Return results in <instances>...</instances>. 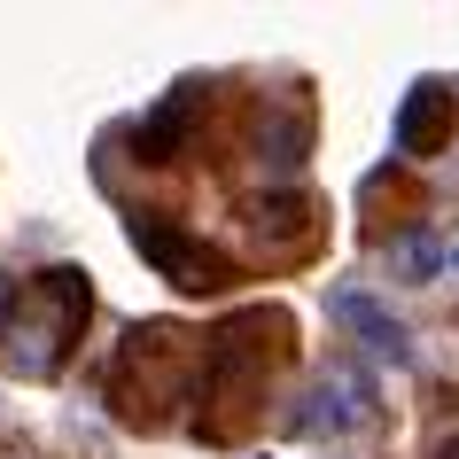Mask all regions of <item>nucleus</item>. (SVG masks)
I'll return each mask as SVG.
<instances>
[{
    "label": "nucleus",
    "instance_id": "nucleus-10",
    "mask_svg": "<svg viewBox=\"0 0 459 459\" xmlns=\"http://www.w3.org/2000/svg\"><path fill=\"white\" fill-rule=\"evenodd\" d=\"M8 304H16V281H8V273H0V319H8Z\"/></svg>",
    "mask_w": 459,
    "mask_h": 459
},
{
    "label": "nucleus",
    "instance_id": "nucleus-7",
    "mask_svg": "<svg viewBox=\"0 0 459 459\" xmlns=\"http://www.w3.org/2000/svg\"><path fill=\"white\" fill-rule=\"evenodd\" d=\"M203 117V86H171L164 109L141 125V164H171L179 148H187V125Z\"/></svg>",
    "mask_w": 459,
    "mask_h": 459
},
{
    "label": "nucleus",
    "instance_id": "nucleus-9",
    "mask_svg": "<svg viewBox=\"0 0 459 459\" xmlns=\"http://www.w3.org/2000/svg\"><path fill=\"white\" fill-rule=\"evenodd\" d=\"M436 265H444V249H436L429 234H405V242H397V273H405V281H429Z\"/></svg>",
    "mask_w": 459,
    "mask_h": 459
},
{
    "label": "nucleus",
    "instance_id": "nucleus-4",
    "mask_svg": "<svg viewBox=\"0 0 459 459\" xmlns=\"http://www.w3.org/2000/svg\"><path fill=\"white\" fill-rule=\"evenodd\" d=\"M265 319H226L211 342H203V397H218V405H234V397H249V389L265 382Z\"/></svg>",
    "mask_w": 459,
    "mask_h": 459
},
{
    "label": "nucleus",
    "instance_id": "nucleus-11",
    "mask_svg": "<svg viewBox=\"0 0 459 459\" xmlns=\"http://www.w3.org/2000/svg\"><path fill=\"white\" fill-rule=\"evenodd\" d=\"M436 459H459V436H444V444H436Z\"/></svg>",
    "mask_w": 459,
    "mask_h": 459
},
{
    "label": "nucleus",
    "instance_id": "nucleus-2",
    "mask_svg": "<svg viewBox=\"0 0 459 459\" xmlns=\"http://www.w3.org/2000/svg\"><path fill=\"white\" fill-rule=\"evenodd\" d=\"M133 249L164 273L171 289H187V296H218L226 281H234V265H226L203 234H187L179 218H164V211H141V218H133Z\"/></svg>",
    "mask_w": 459,
    "mask_h": 459
},
{
    "label": "nucleus",
    "instance_id": "nucleus-6",
    "mask_svg": "<svg viewBox=\"0 0 459 459\" xmlns=\"http://www.w3.org/2000/svg\"><path fill=\"white\" fill-rule=\"evenodd\" d=\"M327 319H335L342 335H359L374 359H389V366H412V335H405V319L389 312L374 289H335L327 296Z\"/></svg>",
    "mask_w": 459,
    "mask_h": 459
},
{
    "label": "nucleus",
    "instance_id": "nucleus-12",
    "mask_svg": "<svg viewBox=\"0 0 459 459\" xmlns=\"http://www.w3.org/2000/svg\"><path fill=\"white\" fill-rule=\"evenodd\" d=\"M452 265H459V257H452Z\"/></svg>",
    "mask_w": 459,
    "mask_h": 459
},
{
    "label": "nucleus",
    "instance_id": "nucleus-1",
    "mask_svg": "<svg viewBox=\"0 0 459 459\" xmlns=\"http://www.w3.org/2000/svg\"><path fill=\"white\" fill-rule=\"evenodd\" d=\"M86 312H94V289H86L78 265H48V273H31V281H16V304H8V319H0L8 366L31 374V382L63 374V351L78 342Z\"/></svg>",
    "mask_w": 459,
    "mask_h": 459
},
{
    "label": "nucleus",
    "instance_id": "nucleus-8",
    "mask_svg": "<svg viewBox=\"0 0 459 459\" xmlns=\"http://www.w3.org/2000/svg\"><path fill=\"white\" fill-rule=\"evenodd\" d=\"M304 148H312V117H304V109H281V117L257 125V164H265L273 179H289V171L304 164Z\"/></svg>",
    "mask_w": 459,
    "mask_h": 459
},
{
    "label": "nucleus",
    "instance_id": "nucleus-5",
    "mask_svg": "<svg viewBox=\"0 0 459 459\" xmlns=\"http://www.w3.org/2000/svg\"><path fill=\"white\" fill-rule=\"evenodd\" d=\"M452 133H459V101H452V86L444 78H412V94L397 101V125H389V141H397V156H444L452 148Z\"/></svg>",
    "mask_w": 459,
    "mask_h": 459
},
{
    "label": "nucleus",
    "instance_id": "nucleus-3",
    "mask_svg": "<svg viewBox=\"0 0 459 459\" xmlns=\"http://www.w3.org/2000/svg\"><path fill=\"white\" fill-rule=\"evenodd\" d=\"M366 420H374V374L366 366H327L296 405V436H351Z\"/></svg>",
    "mask_w": 459,
    "mask_h": 459
}]
</instances>
